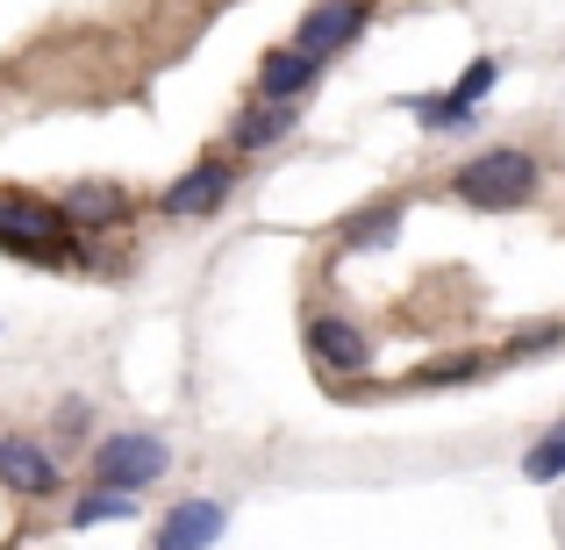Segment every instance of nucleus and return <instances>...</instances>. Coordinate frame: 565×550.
Returning a JSON list of instances; mask_svg holds the SVG:
<instances>
[{"instance_id": "obj_15", "label": "nucleus", "mask_w": 565, "mask_h": 550, "mask_svg": "<svg viewBox=\"0 0 565 550\" xmlns=\"http://www.w3.org/2000/svg\"><path fill=\"white\" fill-rule=\"evenodd\" d=\"M558 472H565V422L544 443H530V457H523V479H537V486H552Z\"/></svg>"}, {"instance_id": "obj_3", "label": "nucleus", "mask_w": 565, "mask_h": 550, "mask_svg": "<svg viewBox=\"0 0 565 550\" xmlns=\"http://www.w3.org/2000/svg\"><path fill=\"white\" fill-rule=\"evenodd\" d=\"M0 244L22 258H51L65 244V207L29 201V193H0Z\"/></svg>"}, {"instance_id": "obj_14", "label": "nucleus", "mask_w": 565, "mask_h": 550, "mask_svg": "<svg viewBox=\"0 0 565 550\" xmlns=\"http://www.w3.org/2000/svg\"><path fill=\"white\" fill-rule=\"evenodd\" d=\"M122 515H137V500H129L122 486H100V494H86L79 508H72V522L94 529V522H122Z\"/></svg>"}, {"instance_id": "obj_10", "label": "nucleus", "mask_w": 565, "mask_h": 550, "mask_svg": "<svg viewBox=\"0 0 565 550\" xmlns=\"http://www.w3.org/2000/svg\"><path fill=\"white\" fill-rule=\"evenodd\" d=\"M294 115H301V100H258V108L236 122V151H273L294 129Z\"/></svg>"}, {"instance_id": "obj_11", "label": "nucleus", "mask_w": 565, "mask_h": 550, "mask_svg": "<svg viewBox=\"0 0 565 550\" xmlns=\"http://www.w3.org/2000/svg\"><path fill=\"white\" fill-rule=\"evenodd\" d=\"M401 236V201H373L359 222H344V250H373V244H394Z\"/></svg>"}, {"instance_id": "obj_17", "label": "nucleus", "mask_w": 565, "mask_h": 550, "mask_svg": "<svg viewBox=\"0 0 565 550\" xmlns=\"http://www.w3.org/2000/svg\"><path fill=\"white\" fill-rule=\"evenodd\" d=\"M494 79H501V65H494V57H472V65L458 72L451 100H466V108H480V94H487V86H494Z\"/></svg>"}, {"instance_id": "obj_1", "label": "nucleus", "mask_w": 565, "mask_h": 550, "mask_svg": "<svg viewBox=\"0 0 565 550\" xmlns=\"http://www.w3.org/2000/svg\"><path fill=\"white\" fill-rule=\"evenodd\" d=\"M530 186H537V158L530 151H480L451 172V193L466 207H480V215H501V207L530 201Z\"/></svg>"}, {"instance_id": "obj_6", "label": "nucleus", "mask_w": 565, "mask_h": 550, "mask_svg": "<svg viewBox=\"0 0 565 550\" xmlns=\"http://www.w3.org/2000/svg\"><path fill=\"white\" fill-rule=\"evenodd\" d=\"M236 193V172L222 165V158H201L193 172H180V180L166 186V215H180V222H201V215H215L222 201Z\"/></svg>"}, {"instance_id": "obj_9", "label": "nucleus", "mask_w": 565, "mask_h": 550, "mask_svg": "<svg viewBox=\"0 0 565 550\" xmlns=\"http://www.w3.org/2000/svg\"><path fill=\"white\" fill-rule=\"evenodd\" d=\"M316 57H308V51H294V43H287V51H265V65H258V100H301L308 94V86H316Z\"/></svg>"}, {"instance_id": "obj_2", "label": "nucleus", "mask_w": 565, "mask_h": 550, "mask_svg": "<svg viewBox=\"0 0 565 550\" xmlns=\"http://www.w3.org/2000/svg\"><path fill=\"white\" fill-rule=\"evenodd\" d=\"M166 465H172L166 436H143V429H122V436H108V443L94 451L100 486H122V494H137V486H151V479H166Z\"/></svg>"}, {"instance_id": "obj_12", "label": "nucleus", "mask_w": 565, "mask_h": 550, "mask_svg": "<svg viewBox=\"0 0 565 550\" xmlns=\"http://www.w3.org/2000/svg\"><path fill=\"white\" fill-rule=\"evenodd\" d=\"M115 215H122V186L86 180V186L65 193V222H115Z\"/></svg>"}, {"instance_id": "obj_8", "label": "nucleus", "mask_w": 565, "mask_h": 550, "mask_svg": "<svg viewBox=\"0 0 565 550\" xmlns=\"http://www.w3.org/2000/svg\"><path fill=\"white\" fill-rule=\"evenodd\" d=\"M222 522H230L222 500H180V508L158 522V550H207L222 537Z\"/></svg>"}, {"instance_id": "obj_13", "label": "nucleus", "mask_w": 565, "mask_h": 550, "mask_svg": "<svg viewBox=\"0 0 565 550\" xmlns=\"http://www.w3.org/2000/svg\"><path fill=\"white\" fill-rule=\"evenodd\" d=\"M408 115L423 129H472V108H466V100H451V94H415Z\"/></svg>"}, {"instance_id": "obj_16", "label": "nucleus", "mask_w": 565, "mask_h": 550, "mask_svg": "<svg viewBox=\"0 0 565 550\" xmlns=\"http://www.w3.org/2000/svg\"><path fill=\"white\" fill-rule=\"evenodd\" d=\"M487 365H494V358H480V351H458V358L415 371V386H458V379H472V371H487Z\"/></svg>"}, {"instance_id": "obj_7", "label": "nucleus", "mask_w": 565, "mask_h": 550, "mask_svg": "<svg viewBox=\"0 0 565 550\" xmlns=\"http://www.w3.org/2000/svg\"><path fill=\"white\" fill-rule=\"evenodd\" d=\"M308 351H316L330 371H365V365H373V336H365L359 322L330 315V308H316V315H308Z\"/></svg>"}, {"instance_id": "obj_5", "label": "nucleus", "mask_w": 565, "mask_h": 550, "mask_svg": "<svg viewBox=\"0 0 565 550\" xmlns=\"http://www.w3.org/2000/svg\"><path fill=\"white\" fill-rule=\"evenodd\" d=\"M0 486L22 500H51L57 494V457L36 436H0Z\"/></svg>"}, {"instance_id": "obj_4", "label": "nucleus", "mask_w": 565, "mask_h": 550, "mask_svg": "<svg viewBox=\"0 0 565 550\" xmlns=\"http://www.w3.org/2000/svg\"><path fill=\"white\" fill-rule=\"evenodd\" d=\"M359 29H365V0H316V8L301 14V29H294V51H308L322 65V57H337Z\"/></svg>"}]
</instances>
